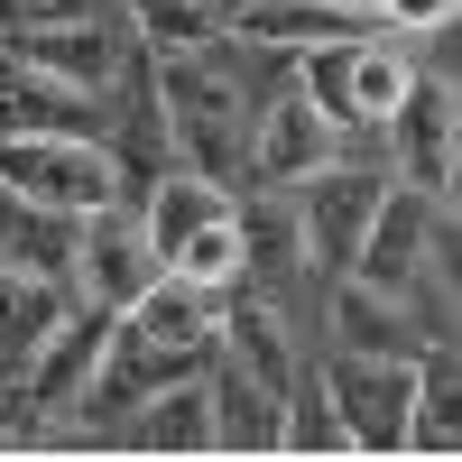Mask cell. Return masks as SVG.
<instances>
[{"label": "cell", "instance_id": "obj_22", "mask_svg": "<svg viewBox=\"0 0 462 462\" xmlns=\"http://www.w3.org/2000/svg\"><path fill=\"white\" fill-rule=\"evenodd\" d=\"M333 342L342 352H407L416 342V324H407V305L398 296H379V287H361V278H333Z\"/></svg>", "mask_w": 462, "mask_h": 462}, {"label": "cell", "instance_id": "obj_4", "mask_svg": "<svg viewBox=\"0 0 462 462\" xmlns=\"http://www.w3.org/2000/svg\"><path fill=\"white\" fill-rule=\"evenodd\" d=\"M324 398H333L352 453H407V407H416V361L407 352H342V361H324Z\"/></svg>", "mask_w": 462, "mask_h": 462}, {"label": "cell", "instance_id": "obj_19", "mask_svg": "<svg viewBox=\"0 0 462 462\" xmlns=\"http://www.w3.org/2000/svg\"><path fill=\"white\" fill-rule=\"evenodd\" d=\"M130 444H148V453H213L204 370H195V379H167L158 398H139V407H130Z\"/></svg>", "mask_w": 462, "mask_h": 462}, {"label": "cell", "instance_id": "obj_28", "mask_svg": "<svg viewBox=\"0 0 462 462\" xmlns=\"http://www.w3.org/2000/svg\"><path fill=\"white\" fill-rule=\"evenodd\" d=\"M379 28H453V0H379Z\"/></svg>", "mask_w": 462, "mask_h": 462}, {"label": "cell", "instance_id": "obj_13", "mask_svg": "<svg viewBox=\"0 0 462 462\" xmlns=\"http://www.w3.org/2000/svg\"><path fill=\"white\" fill-rule=\"evenodd\" d=\"M241 47H361V37H389L370 10H342V0H241L231 10Z\"/></svg>", "mask_w": 462, "mask_h": 462}, {"label": "cell", "instance_id": "obj_15", "mask_svg": "<svg viewBox=\"0 0 462 462\" xmlns=\"http://www.w3.org/2000/svg\"><path fill=\"white\" fill-rule=\"evenodd\" d=\"M213 342H222V352L241 361L250 379H259V389H278V398H287V379L305 370V361H296V333H287V315H278L268 296H250V278L222 296V333H213Z\"/></svg>", "mask_w": 462, "mask_h": 462}, {"label": "cell", "instance_id": "obj_18", "mask_svg": "<svg viewBox=\"0 0 462 462\" xmlns=\"http://www.w3.org/2000/svg\"><path fill=\"white\" fill-rule=\"evenodd\" d=\"M222 213H231V185H213V176H195V167H167V176L139 195V222H148V250H158V268L195 241L204 222H222Z\"/></svg>", "mask_w": 462, "mask_h": 462}, {"label": "cell", "instance_id": "obj_16", "mask_svg": "<svg viewBox=\"0 0 462 462\" xmlns=\"http://www.w3.org/2000/svg\"><path fill=\"white\" fill-rule=\"evenodd\" d=\"M204 398H213V444L222 453H278V389H259L222 342L204 352Z\"/></svg>", "mask_w": 462, "mask_h": 462}, {"label": "cell", "instance_id": "obj_29", "mask_svg": "<svg viewBox=\"0 0 462 462\" xmlns=\"http://www.w3.org/2000/svg\"><path fill=\"white\" fill-rule=\"evenodd\" d=\"M342 10H370V19H379V0H342Z\"/></svg>", "mask_w": 462, "mask_h": 462}, {"label": "cell", "instance_id": "obj_9", "mask_svg": "<svg viewBox=\"0 0 462 462\" xmlns=\"http://www.w3.org/2000/svg\"><path fill=\"white\" fill-rule=\"evenodd\" d=\"M148 278H158V250H148L139 204L84 213V241H74V287H84L93 305H111V315H130V305L148 296Z\"/></svg>", "mask_w": 462, "mask_h": 462}, {"label": "cell", "instance_id": "obj_14", "mask_svg": "<svg viewBox=\"0 0 462 462\" xmlns=\"http://www.w3.org/2000/svg\"><path fill=\"white\" fill-rule=\"evenodd\" d=\"M111 324H121V315L84 296L47 342H37V370H28V407H37V416H74V398H84V379H93V361H102Z\"/></svg>", "mask_w": 462, "mask_h": 462}, {"label": "cell", "instance_id": "obj_10", "mask_svg": "<svg viewBox=\"0 0 462 462\" xmlns=\"http://www.w3.org/2000/svg\"><path fill=\"white\" fill-rule=\"evenodd\" d=\"M333 158H342L333 121H324V111L305 102V93H278V102H268L259 121H250V148H241V176H259L268 195H287V185H305V176H315V167H333Z\"/></svg>", "mask_w": 462, "mask_h": 462}, {"label": "cell", "instance_id": "obj_6", "mask_svg": "<svg viewBox=\"0 0 462 462\" xmlns=\"http://www.w3.org/2000/svg\"><path fill=\"white\" fill-rule=\"evenodd\" d=\"M204 352H213V342H204ZM204 352H176V342H148L139 324H111V342H102V361L84 379V398H74V416H84V426H111V416H130L139 398H158L167 379H195Z\"/></svg>", "mask_w": 462, "mask_h": 462}, {"label": "cell", "instance_id": "obj_25", "mask_svg": "<svg viewBox=\"0 0 462 462\" xmlns=\"http://www.w3.org/2000/svg\"><path fill=\"white\" fill-rule=\"evenodd\" d=\"M241 213V259L268 268V278H296L305 268V231H296V204L287 195H268V204H231Z\"/></svg>", "mask_w": 462, "mask_h": 462}, {"label": "cell", "instance_id": "obj_20", "mask_svg": "<svg viewBox=\"0 0 462 462\" xmlns=\"http://www.w3.org/2000/svg\"><path fill=\"white\" fill-rule=\"evenodd\" d=\"M74 278H37V268H0V352H37L74 315Z\"/></svg>", "mask_w": 462, "mask_h": 462}, {"label": "cell", "instance_id": "obj_7", "mask_svg": "<svg viewBox=\"0 0 462 462\" xmlns=\"http://www.w3.org/2000/svg\"><path fill=\"white\" fill-rule=\"evenodd\" d=\"M426 250H435V195H416V185H379V204H370V222H361V250H352V268L342 278H361V287H379V296H407L416 287V268H426Z\"/></svg>", "mask_w": 462, "mask_h": 462}, {"label": "cell", "instance_id": "obj_11", "mask_svg": "<svg viewBox=\"0 0 462 462\" xmlns=\"http://www.w3.org/2000/svg\"><path fill=\"white\" fill-rule=\"evenodd\" d=\"M0 139H111V111L0 47Z\"/></svg>", "mask_w": 462, "mask_h": 462}, {"label": "cell", "instance_id": "obj_17", "mask_svg": "<svg viewBox=\"0 0 462 462\" xmlns=\"http://www.w3.org/2000/svg\"><path fill=\"white\" fill-rule=\"evenodd\" d=\"M222 296H231V287H195V278H176V268H158L148 296L130 305L121 324H139L148 342H176V352H204V342L222 333Z\"/></svg>", "mask_w": 462, "mask_h": 462}, {"label": "cell", "instance_id": "obj_24", "mask_svg": "<svg viewBox=\"0 0 462 462\" xmlns=\"http://www.w3.org/2000/svg\"><path fill=\"white\" fill-rule=\"evenodd\" d=\"M462 444V407H453V352L416 361V407H407V453H453Z\"/></svg>", "mask_w": 462, "mask_h": 462}, {"label": "cell", "instance_id": "obj_21", "mask_svg": "<svg viewBox=\"0 0 462 462\" xmlns=\"http://www.w3.org/2000/svg\"><path fill=\"white\" fill-rule=\"evenodd\" d=\"M241 0H130V37L158 56H204L213 37H231Z\"/></svg>", "mask_w": 462, "mask_h": 462}, {"label": "cell", "instance_id": "obj_5", "mask_svg": "<svg viewBox=\"0 0 462 462\" xmlns=\"http://www.w3.org/2000/svg\"><path fill=\"white\" fill-rule=\"evenodd\" d=\"M379 176L370 158H333V167H315L305 185H287V204H296V231H305V268H324V278H342L352 268V250H361V222H370V204H379Z\"/></svg>", "mask_w": 462, "mask_h": 462}, {"label": "cell", "instance_id": "obj_26", "mask_svg": "<svg viewBox=\"0 0 462 462\" xmlns=\"http://www.w3.org/2000/svg\"><path fill=\"white\" fill-rule=\"evenodd\" d=\"M231 204H241V195H231ZM167 268H176V278H195V287H241V278H250V259H241V213L204 222V231H195V241H185Z\"/></svg>", "mask_w": 462, "mask_h": 462}, {"label": "cell", "instance_id": "obj_27", "mask_svg": "<svg viewBox=\"0 0 462 462\" xmlns=\"http://www.w3.org/2000/svg\"><path fill=\"white\" fill-rule=\"evenodd\" d=\"M74 19H121V0H0V37H19V28H74Z\"/></svg>", "mask_w": 462, "mask_h": 462}, {"label": "cell", "instance_id": "obj_2", "mask_svg": "<svg viewBox=\"0 0 462 462\" xmlns=\"http://www.w3.org/2000/svg\"><path fill=\"white\" fill-rule=\"evenodd\" d=\"M158 111H167V148H176V167H195V176H213V185L241 176L250 121H241L231 74H213L204 56H158Z\"/></svg>", "mask_w": 462, "mask_h": 462}, {"label": "cell", "instance_id": "obj_3", "mask_svg": "<svg viewBox=\"0 0 462 462\" xmlns=\"http://www.w3.org/2000/svg\"><path fill=\"white\" fill-rule=\"evenodd\" d=\"M0 195L84 222L102 204H121V176H111L102 139H0Z\"/></svg>", "mask_w": 462, "mask_h": 462}, {"label": "cell", "instance_id": "obj_23", "mask_svg": "<svg viewBox=\"0 0 462 462\" xmlns=\"http://www.w3.org/2000/svg\"><path fill=\"white\" fill-rule=\"evenodd\" d=\"M278 453H352L333 398H324V370H296L287 379V398H278Z\"/></svg>", "mask_w": 462, "mask_h": 462}, {"label": "cell", "instance_id": "obj_1", "mask_svg": "<svg viewBox=\"0 0 462 462\" xmlns=\"http://www.w3.org/2000/svg\"><path fill=\"white\" fill-rule=\"evenodd\" d=\"M407 84H416V56H398L389 37H361V47H305L296 56V93L333 121L342 158L389 130V111L407 102Z\"/></svg>", "mask_w": 462, "mask_h": 462}, {"label": "cell", "instance_id": "obj_12", "mask_svg": "<svg viewBox=\"0 0 462 462\" xmlns=\"http://www.w3.org/2000/svg\"><path fill=\"white\" fill-rule=\"evenodd\" d=\"M453 130H462V111H453V74H426V65H416L407 102L389 111V139H398V185H416V195L453 185Z\"/></svg>", "mask_w": 462, "mask_h": 462}, {"label": "cell", "instance_id": "obj_8", "mask_svg": "<svg viewBox=\"0 0 462 462\" xmlns=\"http://www.w3.org/2000/svg\"><path fill=\"white\" fill-rule=\"evenodd\" d=\"M19 65H37L47 84H74V93H93L111 102L121 93V74H130V28L121 19H74V28H19V37H0Z\"/></svg>", "mask_w": 462, "mask_h": 462}]
</instances>
